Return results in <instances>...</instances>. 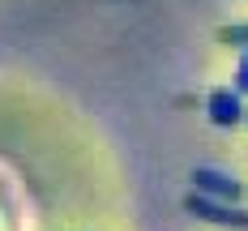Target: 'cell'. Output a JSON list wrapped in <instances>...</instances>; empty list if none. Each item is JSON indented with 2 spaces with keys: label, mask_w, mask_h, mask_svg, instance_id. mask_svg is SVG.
<instances>
[{
  "label": "cell",
  "mask_w": 248,
  "mask_h": 231,
  "mask_svg": "<svg viewBox=\"0 0 248 231\" xmlns=\"http://www.w3.org/2000/svg\"><path fill=\"white\" fill-rule=\"evenodd\" d=\"M214 120H218V124H227V120H235V99H227V94H218V99H214Z\"/></svg>",
  "instance_id": "6da1fadb"
},
{
  "label": "cell",
  "mask_w": 248,
  "mask_h": 231,
  "mask_svg": "<svg viewBox=\"0 0 248 231\" xmlns=\"http://www.w3.org/2000/svg\"><path fill=\"white\" fill-rule=\"evenodd\" d=\"M197 180H205V188H214V193H235V184H227V180L214 176V171H201Z\"/></svg>",
  "instance_id": "7a4b0ae2"
}]
</instances>
